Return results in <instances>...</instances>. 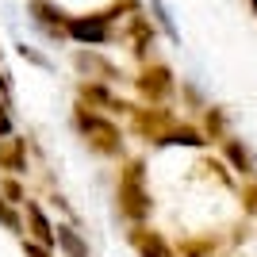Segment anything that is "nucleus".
Listing matches in <instances>:
<instances>
[{"mask_svg": "<svg viewBox=\"0 0 257 257\" xmlns=\"http://www.w3.org/2000/svg\"><path fill=\"white\" fill-rule=\"evenodd\" d=\"M131 39H135V54H139V58H146V54L154 50V39H158V35H154V27H150V20H135L131 23Z\"/></svg>", "mask_w": 257, "mask_h": 257, "instance_id": "obj_14", "label": "nucleus"}, {"mask_svg": "<svg viewBox=\"0 0 257 257\" xmlns=\"http://www.w3.org/2000/svg\"><path fill=\"white\" fill-rule=\"evenodd\" d=\"M242 211L257 219V181H249L246 188H242Z\"/></svg>", "mask_w": 257, "mask_h": 257, "instance_id": "obj_20", "label": "nucleus"}, {"mask_svg": "<svg viewBox=\"0 0 257 257\" xmlns=\"http://www.w3.org/2000/svg\"><path fill=\"white\" fill-rule=\"evenodd\" d=\"M54 238H58V249L65 257H88V242L81 238L73 223H54Z\"/></svg>", "mask_w": 257, "mask_h": 257, "instance_id": "obj_13", "label": "nucleus"}, {"mask_svg": "<svg viewBox=\"0 0 257 257\" xmlns=\"http://www.w3.org/2000/svg\"><path fill=\"white\" fill-rule=\"evenodd\" d=\"M16 50H20V58H23V62H35V65H43V69H50V58H43V54L35 50V46L20 43V46H16Z\"/></svg>", "mask_w": 257, "mask_h": 257, "instance_id": "obj_21", "label": "nucleus"}, {"mask_svg": "<svg viewBox=\"0 0 257 257\" xmlns=\"http://www.w3.org/2000/svg\"><path fill=\"white\" fill-rule=\"evenodd\" d=\"M204 139L207 142H223L226 139V111L223 107H207L204 111Z\"/></svg>", "mask_w": 257, "mask_h": 257, "instance_id": "obj_15", "label": "nucleus"}, {"mask_svg": "<svg viewBox=\"0 0 257 257\" xmlns=\"http://www.w3.org/2000/svg\"><path fill=\"white\" fill-rule=\"evenodd\" d=\"M150 8H154V16H158V23H161V27H165V31H169V39H173V43H177V39H181V35H177V27H173V20H169V12H165V4H161V0H154Z\"/></svg>", "mask_w": 257, "mask_h": 257, "instance_id": "obj_19", "label": "nucleus"}, {"mask_svg": "<svg viewBox=\"0 0 257 257\" xmlns=\"http://www.w3.org/2000/svg\"><path fill=\"white\" fill-rule=\"evenodd\" d=\"M249 4H253V12H257V0H249Z\"/></svg>", "mask_w": 257, "mask_h": 257, "instance_id": "obj_25", "label": "nucleus"}, {"mask_svg": "<svg viewBox=\"0 0 257 257\" xmlns=\"http://www.w3.org/2000/svg\"><path fill=\"white\" fill-rule=\"evenodd\" d=\"M73 62H77V69H81V73L96 77V81H119V77H123L111 62H104V58H100V54H92V50H81Z\"/></svg>", "mask_w": 257, "mask_h": 257, "instance_id": "obj_12", "label": "nucleus"}, {"mask_svg": "<svg viewBox=\"0 0 257 257\" xmlns=\"http://www.w3.org/2000/svg\"><path fill=\"white\" fill-rule=\"evenodd\" d=\"M223 158H226V169H234L238 177H246V181H257V154L249 150L242 139H223Z\"/></svg>", "mask_w": 257, "mask_h": 257, "instance_id": "obj_7", "label": "nucleus"}, {"mask_svg": "<svg viewBox=\"0 0 257 257\" xmlns=\"http://www.w3.org/2000/svg\"><path fill=\"white\" fill-rule=\"evenodd\" d=\"M65 39H73L77 46H107L115 39V31H111V20L104 12H96V16H69Z\"/></svg>", "mask_w": 257, "mask_h": 257, "instance_id": "obj_3", "label": "nucleus"}, {"mask_svg": "<svg viewBox=\"0 0 257 257\" xmlns=\"http://www.w3.org/2000/svg\"><path fill=\"white\" fill-rule=\"evenodd\" d=\"M135 85H139L142 100L161 104V100H169V96H173L177 81H173V69H169V65H146V69L135 77Z\"/></svg>", "mask_w": 257, "mask_h": 257, "instance_id": "obj_5", "label": "nucleus"}, {"mask_svg": "<svg viewBox=\"0 0 257 257\" xmlns=\"http://www.w3.org/2000/svg\"><path fill=\"white\" fill-rule=\"evenodd\" d=\"M0 169L8 177H23L27 173V139H20V135L0 139Z\"/></svg>", "mask_w": 257, "mask_h": 257, "instance_id": "obj_9", "label": "nucleus"}, {"mask_svg": "<svg viewBox=\"0 0 257 257\" xmlns=\"http://www.w3.org/2000/svg\"><path fill=\"white\" fill-rule=\"evenodd\" d=\"M158 146H192V150H204L207 139H204V131L192 127V123H173V127L158 139Z\"/></svg>", "mask_w": 257, "mask_h": 257, "instance_id": "obj_11", "label": "nucleus"}, {"mask_svg": "<svg viewBox=\"0 0 257 257\" xmlns=\"http://www.w3.org/2000/svg\"><path fill=\"white\" fill-rule=\"evenodd\" d=\"M0 92H4V100L12 96V81H8V73H0Z\"/></svg>", "mask_w": 257, "mask_h": 257, "instance_id": "obj_24", "label": "nucleus"}, {"mask_svg": "<svg viewBox=\"0 0 257 257\" xmlns=\"http://www.w3.org/2000/svg\"><path fill=\"white\" fill-rule=\"evenodd\" d=\"M177 123V115H173L165 104H146V107H131V131L139 135V139L154 142L158 146V139L165 135V131Z\"/></svg>", "mask_w": 257, "mask_h": 257, "instance_id": "obj_4", "label": "nucleus"}, {"mask_svg": "<svg viewBox=\"0 0 257 257\" xmlns=\"http://www.w3.org/2000/svg\"><path fill=\"white\" fill-rule=\"evenodd\" d=\"M0 226H4L8 234H20V238H23V230H27V223H23V211H20V207H12L4 196H0Z\"/></svg>", "mask_w": 257, "mask_h": 257, "instance_id": "obj_17", "label": "nucleus"}, {"mask_svg": "<svg viewBox=\"0 0 257 257\" xmlns=\"http://www.w3.org/2000/svg\"><path fill=\"white\" fill-rule=\"evenodd\" d=\"M31 20L39 23L50 39H65V23H69V16H65L62 8H54L50 0H35V4H31Z\"/></svg>", "mask_w": 257, "mask_h": 257, "instance_id": "obj_10", "label": "nucleus"}, {"mask_svg": "<svg viewBox=\"0 0 257 257\" xmlns=\"http://www.w3.org/2000/svg\"><path fill=\"white\" fill-rule=\"evenodd\" d=\"M23 223H27V230H31V242H39V246L54 249L58 246V238H54V223H50V215H46L43 204H35V200H27L23 204Z\"/></svg>", "mask_w": 257, "mask_h": 257, "instance_id": "obj_8", "label": "nucleus"}, {"mask_svg": "<svg viewBox=\"0 0 257 257\" xmlns=\"http://www.w3.org/2000/svg\"><path fill=\"white\" fill-rule=\"evenodd\" d=\"M219 249V238L204 234V238H184L181 246H177V257H207Z\"/></svg>", "mask_w": 257, "mask_h": 257, "instance_id": "obj_16", "label": "nucleus"}, {"mask_svg": "<svg viewBox=\"0 0 257 257\" xmlns=\"http://www.w3.org/2000/svg\"><path fill=\"white\" fill-rule=\"evenodd\" d=\"M115 207L131 226L146 223L154 215V196L146 184V161L142 158H127L119 169V184H115Z\"/></svg>", "mask_w": 257, "mask_h": 257, "instance_id": "obj_1", "label": "nucleus"}, {"mask_svg": "<svg viewBox=\"0 0 257 257\" xmlns=\"http://www.w3.org/2000/svg\"><path fill=\"white\" fill-rule=\"evenodd\" d=\"M127 238H131V246H135L139 257H177V249L169 246V238L161 234V230H154V226H146V223H135L127 230Z\"/></svg>", "mask_w": 257, "mask_h": 257, "instance_id": "obj_6", "label": "nucleus"}, {"mask_svg": "<svg viewBox=\"0 0 257 257\" xmlns=\"http://www.w3.org/2000/svg\"><path fill=\"white\" fill-rule=\"evenodd\" d=\"M0 196H4L12 207H23V204H27V188H23L20 177H0Z\"/></svg>", "mask_w": 257, "mask_h": 257, "instance_id": "obj_18", "label": "nucleus"}, {"mask_svg": "<svg viewBox=\"0 0 257 257\" xmlns=\"http://www.w3.org/2000/svg\"><path fill=\"white\" fill-rule=\"evenodd\" d=\"M16 135V123H12V111H8V100L0 96V139Z\"/></svg>", "mask_w": 257, "mask_h": 257, "instance_id": "obj_22", "label": "nucleus"}, {"mask_svg": "<svg viewBox=\"0 0 257 257\" xmlns=\"http://www.w3.org/2000/svg\"><path fill=\"white\" fill-rule=\"evenodd\" d=\"M73 127H77V135L85 139V146L92 154H100V158H119V154H123L127 135H123V127H119L115 119H107L104 111H92V107L77 104Z\"/></svg>", "mask_w": 257, "mask_h": 257, "instance_id": "obj_2", "label": "nucleus"}, {"mask_svg": "<svg viewBox=\"0 0 257 257\" xmlns=\"http://www.w3.org/2000/svg\"><path fill=\"white\" fill-rule=\"evenodd\" d=\"M23 253H27V257H58L54 249L39 246V242H31V238H23Z\"/></svg>", "mask_w": 257, "mask_h": 257, "instance_id": "obj_23", "label": "nucleus"}]
</instances>
